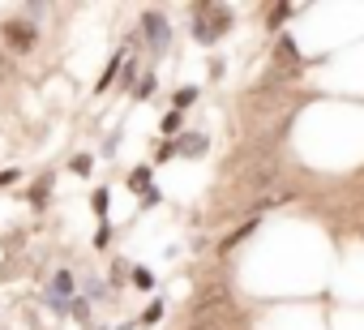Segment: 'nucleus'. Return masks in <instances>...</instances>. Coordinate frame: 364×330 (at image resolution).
Here are the masks:
<instances>
[{"label":"nucleus","mask_w":364,"mask_h":330,"mask_svg":"<svg viewBox=\"0 0 364 330\" xmlns=\"http://www.w3.org/2000/svg\"><path fill=\"white\" fill-rule=\"evenodd\" d=\"M73 317L77 322H90V300H73Z\"/></svg>","instance_id":"obj_15"},{"label":"nucleus","mask_w":364,"mask_h":330,"mask_svg":"<svg viewBox=\"0 0 364 330\" xmlns=\"http://www.w3.org/2000/svg\"><path fill=\"white\" fill-rule=\"evenodd\" d=\"M120 65H125V56H116L108 69H103V78H99V94H103V86H112L116 82V73H120Z\"/></svg>","instance_id":"obj_8"},{"label":"nucleus","mask_w":364,"mask_h":330,"mask_svg":"<svg viewBox=\"0 0 364 330\" xmlns=\"http://www.w3.org/2000/svg\"><path fill=\"white\" fill-rule=\"evenodd\" d=\"M129 189H133V193H137V189H146V193H150V168L133 172V176H129Z\"/></svg>","instance_id":"obj_12"},{"label":"nucleus","mask_w":364,"mask_h":330,"mask_svg":"<svg viewBox=\"0 0 364 330\" xmlns=\"http://www.w3.org/2000/svg\"><path fill=\"white\" fill-rule=\"evenodd\" d=\"M47 193H51V181L43 176V181H39V185L30 189V202H34V206H47Z\"/></svg>","instance_id":"obj_10"},{"label":"nucleus","mask_w":364,"mask_h":330,"mask_svg":"<svg viewBox=\"0 0 364 330\" xmlns=\"http://www.w3.org/2000/svg\"><path fill=\"white\" fill-rule=\"evenodd\" d=\"M51 292L69 296V292H73V274H69V270H61V274H56V283H51Z\"/></svg>","instance_id":"obj_11"},{"label":"nucleus","mask_w":364,"mask_h":330,"mask_svg":"<svg viewBox=\"0 0 364 330\" xmlns=\"http://www.w3.org/2000/svg\"><path fill=\"white\" fill-rule=\"evenodd\" d=\"M300 65H304V61H300L291 35H279V39H275V61H270V69H266V78H262V90L283 86V82H296V78H300Z\"/></svg>","instance_id":"obj_2"},{"label":"nucleus","mask_w":364,"mask_h":330,"mask_svg":"<svg viewBox=\"0 0 364 330\" xmlns=\"http://www.w3.org/2000/svg\"><path fill=\"white\" fill-rule=\"evenodd\" d=\"M287 13H291V5H279V9H270V26H279Z\"/></svg>","instance_id":"obj_16"},{"label":"nucleus","mask_w":364,"mask_h":330,"mask_svg":"<svg viewBox=\"0 0 364 330\" xmlns=\"http://www.w3.org/2000/svg\"><path fill=\"white\" fill-rule=\"evenodd\" d=\"M69 168H73L77 176H90V172H94V163H90V154H77V159L69 163Z\"/></svg>","instance_id":"obj_13"},{"label":"nucleus","mask_w":364,"mask_h":330,"mask_svg":"<svg viewBox=\"0 0 364 330\" xmlns=\"http://www.w3.org/2000/svg\"><path fill=\"white\" fill-rule=\"evenodd\" d=\"M0 39H5L9 51H18V56H26V51H34L39 43V26L26 22V18H9L5 26H0Z\"/></svg>","instance_id":"obj_4"},{"label":"nucleus","mask_w":364,"mask_h":330,"mask_svg":"<svg viewBox=\"0 0 364 330\" xmlns=\"http://www.w3.org/2000/svg\"><path fill=\"white\" fill-rule=\"evenodd\" d=\"M232 9L227 5H215V0H211V5H193V39L197 43H206V47H211V43H219L227 30H232Z\"/></svg>","instance_id":"obj_1"},{"label":"nucleus","mask_w":364,"mask_h":330,"mask_svg":"<svg viewBox=\"0 0 364 330\" xmlns=\"http://www.w3.org/2000/svg\"><path fill=\"white\" fill-rule=\"evenodd\" d=\"M201 150H206V138H201V133L176 138V154H189V159H193V154H201Z\"/></svg>","instance_id":"obj_5"},{"label":"nucleus","mask_w":364,"mask_h":330,"mask_svg":"<svg viewBox=\"0 0 364 330\" xmlns=\"http://www.w3.org/2000/svg\"><path fill=\"white\" fill-rule=\"evenodd\" d=\"M189 330H219V326H215V322H193Z\"/></svg>","instance_id":"obj_21"},{"label":"nucleus","mask_w":364,"mask_h":330,"mask_svg":"<svg viewBox=\"0 0 364 330\" xmlns=\"http://www.w3.org/2000/svg\"><path fill=\"white\" fill-rule=\"evenodd\" d=\"M172 99H176V112H184V107H193V99H197V90H193V86H180V90H176Z\"/></svg>","instance_id":"obj_9"},{"label":"nucleus","mask_w":364,"mask_h":330,"mask_svg":"<svg viewBox=\"0 0 364 330\" xmlns=\"http://www.w3.org/2000/svg\"><path fill=\"white\" fill-rule=\"evenodd\" d=\"M159 317H163V300H154V305L146 309V322H159Z\"/></svg>","instance_id":"obj_17"},{"label":"nucleus","mask_w":364,"mask_h":330,"mask_svg":"<svg viewBox=\"0 0 364 330\" xmlns=\"http://www.w3.org/2000/svg\"><path fill=\"white\" fill-rule=\"evenodd\" d=\"M90 210H94V214H108V189H99V193L90 197Z\"/></svg>","instance_id":"obj_14"},{"label":"nucleus","mask_w":364,"mask_h":330,"mask_svg":"<svg viewBox=\"0 0 364 330\" xmlns=\"http://www.w3.org/2000/svg\"><path fill=\"white\" fill-rule=\"evenodd\" d=\"M108 240H112V228H108V224H103V228H99V236H94V245L103 249V245H108Z\"/></svg>","instance_id":"obj_19"},{"label":"nucleus","mask_w":364,"mask_h":330,"mask_svg":"<svg viewBox=\"0 0 364 330\" xmlns=\"http://www.w3.org/2000/svg\"><path fill=\"white\" fill-rule=\"evenodd\" d=\"M13 181H18V172H13V168H9V172H0V185H13Z\"/></svg>","instance_id":"obj_20"},{"label":"nucleus","mask_w":364,"mask_h":330,"mask_svg":"<svg viewBox=\"0 0 364 330\" xmlns=\"http://www.w3.org/2000/svg\"><path fill=\"white\" fill-rule=\"evenodd\" d=\"M137 26H142V43L154 51V56H163L168 43H172V26H168V18H163L159 9H146Z\"/></svg>","instance_id":"obj_3"},{"label":"nucleus","mask_w":364,"mask_h":330,"mask_svg":"<svg viewBox=\"0 0 364 330\" xmlns=\"http://www.w3.org/2000/svg\"><path fill=\"white\" fill-rule=\"evenodd\" d=\"M253 228H257V219H249V224H244V228H236V232H232V236H227V240L219 245V253H232V249H236V245H240V240H244V236L253 232Z\"/></svg>","instance_id":"obj_6"},{"label":"nucleus","mask_w":364,"mask_h":330,"mask_svg":"<svg viewBox=\"0 0 364 330\" xmlns=\"http://www.w3.org/2000/svg\"><path fill=\"white\" fill-rule=\"evenodd\" d=\"M133 283H137V288H154V279H150L146 270H133Z\"/></svg>","instance_id":"obj_18"},{"label":"nucleus","mask_w":364,"mask_h":330,"mask_svg":"<svg viewBox=\"0 0 364 330\" xmlns=\"http://www.w3.org/2000/svg\"><path fill=\"white\" fill-rule=\"evenodd\" d=\"M159 129H163V142H176V133H180V112H168Z\"/></svg>","instance_id":"obj_7"}]
</instances>
